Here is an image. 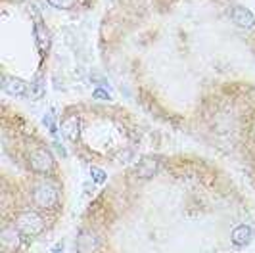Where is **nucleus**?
<instances>
[{
	"label": "nucleus",
	"mask_w": 255,
	"mask_h": 253,
	"mask_svg": "<svg viewBox=\"0 0 255 253\" xmlns=\"http://www.w3.org/2000/svg\"><path fill=\"white\" fill-rule=\"evenodd\" d=\"M230 17H232V21L236 25L242 27V29H252L255 25V15L244 6H234L230 10Z\"/></svg>",
	"instance_id": "nucleus-6"
},
{
	"label": "nucleus",
	"mask_w": 255,
	"mask_h": 253,
	"mask_svg": "<svg viewBox=\"0 0 255 253\" xmlns=\"http://www.w3.org/2000/svg\"><path fill=\"white\" fill-rule=\"evenodd\" d=\"M0 244L4 250L8 252H15L19 246H21V232L17 230V227H4L2 228V234H0Z\"/></svg>",
	"instance_id": "nucleus-5"
},
{
	"label": "nucleus",
	"mask_w": 255,
	"mask_h": 253,
	"mask_svg": "<svg viewBox=\"0 0 255 253\" xmlns=\"http://www.w3.org/2000/svg\"><path fill=\"white\" fill-rule=\"evenodd\" d=\"M94 98H96V100H108L110 96H108V92L104 89H96L94 90Z\"/></svg>",
	"instance_id": "nucleus-15"
},
{
	"label": "nucleus",
	"mask_w": 255,
	"mask_h": 253,
	"mask_svg": "<svg viewBox=\"0 0 255 253\" xmlns=\"http://www.w3.org/2000/svg\"><path fill=\"white\" fill-rule=\"evenodd\" d=\"M60 128H62V134H64V138L67 142H77L79 136H81V119H79V115H65L62 119V123H60Z\"/></svg>",
	"instance_id": "nucleus-4"
},
{
	"label": "nucleus",
	"mask_w": 255,
	"mask_h": 253,
	"mask_svg": "<svg viewBox=\"0 0 255 253\" xmlns=\"http://www.w3.org/2000/svg\"><path fill=\"white\" fill-rule=\"evenodd\" d=\"M159 169V159L152 157V155H146L142 157L138 165H136V177L140 178H152Z\"/></svg>",
	"instance_id": "nucleus-7"
},
{
	"label": "nucleus",
	"mask_w": 255,
	"mask_h": 253,
	"mask_svg": "<svg viewBox=\"0 0 255 253\" xmlns=\"http://www.w3.org/2000/svg\"><path fill=\"white\" fill-rule=\"evenodd\" d=\"M35 42H37V48L42 54L50 50V31L42 25V21L35 23Z\"/></svg>",
	"instance_id": "nucleus-11"
},
{
	"label": "nucleus",
	"mask_w": 255,
	"mask_h": 253,
	"mask_svg": "<svg viewBox=\"0 0 255 253\" xmlns=\"http://www.w3.org/2000/svg\"><path fill=\"white\" fill-rule=\"evenodd\" d=\"M33 202L40 209H54L60 202V194L54 184L42 182V184H37L33 190Z\"/></svg>",
	"instance_id": "nucleus-2"
},
{
	"label": "nucleus",
	"mask_w": 255,
	"mask_h": 253,
	"mask_svg": "<svg viewBox=\"0 0 255 253\" xmlns=\"http://www.w3.org/2000/svg\"><path fill=\"white\" fill-rule=\"evenodd\" d=\"M2 89L6 94H10V96H25L27 92H29V87H27L25 81H21V79H10V77H6L4 81H2Z\"/></svg>",
	"instance_id": "nucleus-9"
},
{
	"label": "nucleus",
	"mask_w": 255,
	"mask_h": 253,
	"mask_svg": "<svg viewBox=\"0 0 255 253\" xmlns=\"http://www.w3.org/2000/svg\"><path fill=\"white\" fill-rule=\"evenodd\" d=\"M90 175H92V178H94V182H96V184H104V182H106V178H108V175L104 173L100 167H92V169H90Z\"/></svg>",
	"instance_id": "nucleus-13"
},
{
	"label": "nucleus",
	"mask_w": 255,
	"mask_h": 253,
	"mask_svg": "<svg viewBox=\"0 0 255 253\" xmlns=\"http://www.w3.org/2000/svg\"><path fill=\"white\" fill-rule=\"evenodd\" d=\"M254 236L255 230L250 225H240V227H236L232 230V244L238 246V248H244V246H248L250 242L254 240Z\"/></svg>",
	"instance_id": "nucleus-10"
},
{
	"label": "nucleus",
	"mask_w": 255,
	"mask_h": 253,
	"mask_svg": "<svg viewBox=\"0 0 255 253\" xmlns=\"http://www.w3.org/2000/svg\"><path fill=\"white\" fill-rule=\"evenodd\" d=\"M31 94H33L35 98H40V96L44 94V83H42V81H37L35 85H31Z\"/></svg>",
	"instance_id": "nucleus-14"
},
{
	"label": "nucleus",
	"mask_w": 255,
	"mask_h": 253,
	"mask_svg": "<svg viewBox=\"0 0 255 253\" xmlns=\"http://www.w3.org/2000/svg\"><path fill=\"white\" fill-rule=\"evenodd\" d=\"M15 227L23 236H38L46 228V223L37 211H23L15 219Z\"/></svg>",
	"instance_id": "nucleus-1"
},
{
	"label": "nucleus",
	"mask_w": 255,
	"mask_h": 253,
	"mask_svg": "<svg viewBox=\"0 0 255 253\" xmlns=\"http://www.w3.org/2000/svg\"><path fill=\"white\" fill-rule=\"evenodd\" d=\"M48 4L58 8V10H71L75 6V0H48Z\"/></svg>",
	"instance_id": "nucleus-12"
},
{
	"label": "nucleus",
	"mask_w": 255,
	"mask_h": 253,
	"mask_svg": "<svg viewBox=\"0 0 255 253\" xmlns=\"http://www.w3.org/2000/svg\"><path fill=\"white\" fill-rule=\"evenodd\" d=\"M77 252L79 253H94L98 250V238L92 232H81L77 236Z\"/></svg>",
	"instance_id": "nucleus-8"
},
{
	"label": "nucleus",
	"mask_w": 255,
	"mask_h": 253,
	"mask_svg": "<svg viewBox=\"0 0 255 253\" xmlns=\"http://www.w3.org/2000/svg\"><path fill=\"white\" fill-rule=\"evenodd\" d=\"M62 252H64V244H56L52 248V253H62Z\"/></svg>",
	"instance_id": "nucleus-16"
},
{
	"label": "nucleus",
	"mask_w": 255,
	"mask_h": 253,
	"mask_svg": "<svg viewBox=\"0 0 255 253\" xmlns=\"http://www.w3.org/2000/svg\"><path fill=\"white\" fill-rule=\"evenodd\" d=\"M29 167L38 173V175H46L48 171H52L54 167V157H52V152L46 150V148H37L33 150L31 155H29Z\"/></svg>",
	"instance_id": "nucleus-3"
}]
</instances>
